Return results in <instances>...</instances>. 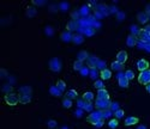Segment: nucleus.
<instances>
[{
    "label": "nucleus",
    "instance_id": "7c9ffc66",
    "mask_svg": "<svg viewBox=\"0 0 150 129\" xmlns=\"http://www.w3.org/2000/svg\"><path fill=\"white\" fill-rule=\"evenodd\" d=\"M82 68H83V62L79 61V60L74 61V63H73V69H74V71H81Z\"/></svg>",
    "mask_w": 150,
    "mask_h": 129
},
{
    "label": "nucleus",
    "instance_id": "dca6fc26",
    "mask_svg": "<svg viewBox=\"0 0 150 129\" xmlns=\"http://www.w3.org/2000/svg\"><path fill=\"white\" fill-rule=\"evenodd\" d=\"M139 121L138 117H134V116H130V117H127L126 120H125V125H134L137 124Z\"/></svg>",
    "mask_w": 150,
    "mask_h": 129
},
{
    "label": "nucleus",
    "instance_id": "393cba45",
    "mask_svg": "<svg viewBox=\"0 0 150 129\" xmlns=\"http://www.w3.org/2000/svg\"><path fill=\"white\" fill-rule=\"evenodd\" d=\"M83 99H84L85 102H91V100L94 99V93L90 92V91L84 92V93H83Z\"/></svg>",
    "mask_w": 150,
    "mask_h": 129
},
{
    "label": "nucleus",
    "instance_id": "f257e3e1",
    "mask_svg": "<svg viewBox=\"0 0 150 129\" xmlns=\"http://www.w3.org/2000/svg\"><path fill=\"white\" fill-rule=\"evenodd\" d=\"M49 69H51L52 72L54 73H59L61 71V67H62V64H61V61L58 59V57H53L49 60Z\"/></svg>",
    "mask_w": 150,
    "mask_h": 129
},
{
    "label": "nucleus",
    "instance_id": "39448f33",
    "mask_svg": "<svg viewBox=\"0 0 150 129\" xmlns=\"http://www.w3.org/2000/svg\"><path fill=\"white\" fill-rule=\"evenodd\" d=\"M5 103L7 105H11V107H13V105H17L18 103H19V97L15 93H7L5 96Z\"/></svg>",
    "mask_w": 150,
    "mask_h": 129
},
{
    "label": "nucleus",
    "instance_id": "79ce46f5",
    "mask_svg": "<svg viewBox=\"0 0 150 129\" xmlns=\"http://www.w3.org/2000/svg\"><path fill=\"white\" fill-rule=\"evenodd\" d=\"M84 105H85V100H84V99H78V100H77V107H78L79 109H83Z\"/></svg>",
    "mask_w": 150,
    "mask_h": 129
},
{
    "label": "nucleus",
    "instance_id": "37998d69",
    "mask_svg": "<svg viewBox=\"0 0 150 129\" xmlns=\"http://www.w3.org/2000/svg\"><path fill=\"white\" fill-rule=\"evenodd\" d=\"M33 4L37 5V6H43L46 4V1H39V0H33Z\"/></svg>",
    "mask_w": 150,
    "mask_h": 129
},
{
    "label": "nucleus",
    "instance_id": "1a4fd4ad",
    "mask_svg": "<svg viewBox=\"0 0 150 129\" xmlns=\"http://www.w3.org/2000/svg\"><path fill=\"white\" fill-rule=\"evenodd\" d=\"M137 68H138V71H141V72L149 69V62L145 59H141L138 62H137Z\"/></svg>",
    "mask_w": 150,
    "mask_h": 129
},
{
    "label": "nucleus",
    "instance_id": "6ab92c4d",
    "mask_svg": "<svg viewBox=\"0 0 150 129\" xmlns=\"http://www.w3.org/2000/svg\"><path fill=\"white\" fill-rule=\"evenodd\" d=\"M100 75H101V78H102V80H108V79H110L112 78V72L109 71V69H103V71H101L100 72Z\"/></svg>",
    "mask_w": 150,
    "mask_h": 129
},
{
    "label": "nucleus",
    "instance_id": "423d86ee",
    "mask_svg": "<svg viewBox=\"0 0 150 129\" xmlns=\"http://www.w3.org/2000/svg\"><path fill=\"white\" fill-rule=\"evenodd\" d=\"M117 79H118V84L120 87H122V88L129 87V80L126 79V76H125V73L119 72L117 75Z\"/></svg>",
    "mask_w": 150,
    "mask_h": 129
},
{
    "label": "nucleus",
    "instance_id": "5701e85b",
    "mask_svg": "<svg viewBox=\"0 0 150 129\" xmlns=\"http://www.w3.org/2000/svg\"><path fill=\"white\" fill-rule=\"evenodd\" d=\"M72 41H73L74 44H82L83 41H84V38H83V36H82L81 34H77V35H74V36H73Z\"/></svg>",
    "mask_w": 150,
    "mask_h": 129
},
{
    "label": "nucleus",
    "instance_id": "8fccbe9b",
    "mask_svg": "<svg viewBox=\"0 0 150 129\" xmlns=\"http://www.w3.org/2000/svg\"><path fill=\"white\" fill-rule=\"evenodd\" d=\"M62 10H66L67 7H69V4H61V6H60Z\"/></svg>",
    "mask_w": 150,
    "mask_h": 129
},
{
    "label": "nucleus",
    "instance_id": "72a5a7b5",
    "mask_svg": "<svg viewBox=\"0 0 150 129\" xmlns=\"http://www.w3.org/2000/svg\"><path fill=\"white\" fill-rule=\"evenodd\" d=\"M124 115H125V112H124V110H121V109H119V110H117V111L114 112L115 118H118V120L122 118V117H124Z\"/></svg>",
    "mask_w": 150,
    "mask_h": 129
},
{
    "label": "nucleus",
    "instance_id": "f8f14e48",
    "mask_svg": "<svg viewBox=\"0 0 150 129\" xmlns=\"http://www.w3.org/2000/svg\"><path fill=\"white\" fill-rule=\"evenodd\" d=\"M60 38H61V41H62V42H66V43H67V42L72 41L73 35L71 34V31H64V32H61Z\"/></svg>",
    "mask_w": 150,
    "mask_h": 129
},
{
    "label": "nucleus",
    "instance_id": "a211bd4d",
    "mask_svg": "<svg viewBox=\"0 0 150 129\" xmlns=\"http://www.w3.org/2000/svg\"><path fill=\"white\" fill-rule=\"evenodd\" d=\"M110 67H112V69H113V71L121 72V71L124 69V64H122V63H120V62H118V61H114V62H112Z\"/></svg>",
    "mask_w": 150,
    "mask_h": 129
},
{
    "label": "nucleus",
    "instance_id": "ea45409f",
    "mask_svg": "<svg viewBox=\"0 0 150 129\" xmlns=\"http://www.w3.org/2000/svg\"><path fill=\"white\" fill-rule=\"evenodd\" d=\"M47 125H48L49 128H51V129H55V127H57V121H54V120H51V121H48Z\"/></svg>",
    "mask_w": 150,
    "mask_h": 129
},
{
    "label": "nucleus",
    "instance_id": "f704fd0d",
    "mask_svg": "<svg viewBox=\"0 0 150 129\" xmlns=\"http://www.w3.org/2000/svg\"><path fill=\"white\" fill-rule=\"evenodd\" d=\"M94 86H95V88H97V90H101V88H105L103 86V81H101V80H96L95 83H94Z\"/></svg>",
    "mask_w": 150,
    "mask_h": 129
},
{
    "label": "nucleus",
    "instance_id": "2eb2a0df",
    "mask_svg": "<svg viewBox=\"0 0 150 129\" xmlns=\"http://www.w3.org/2000/svg\"><path fill=\"white\" fill-rule=\"evenodd\" d=\"M78 31H79V32H83L84 35L89 36V37L95 34V29H93V28H90V27H88V28H79Z\"/></svg>",
    "mask_w": 150,
    "mask_h": 129
},
{
    "label": "nucleus",
    "instance_id": "9b49d317",
    "mask_svg": "<svg viewBox=\"0 0 150 129\" xmlns=\"http://www.w3.org/2000/svg\"><path fill=\"white\" fill-rule=\"evenodd\" d=\"M137 20H138L141 24H146L150 20V17L145 13V12H139V13L137 15Z\"/></svg>",
    "mask_w": 150,
    "mask_h": 129
},
{
    "label": "nucleus",
    "instance_id": "bb28decb",
    "mask_svg": "<svg viewBox=\"0 0 150 129\" xmlns=\"http://www.w3.org/2000/svg\"><path fill=\"white\" fill-rule=\"evenodd\" d=\"M31 102V96H21L19 97V103L22 104H28Z\"/></svg>",
    "mask_w": 150,
    "mask_h": 129
},
{
    "label": "nucleus",
    "instance_id": "e433bc0d",
    "mask_svg": "<svg viewBox=\"0 0 150 129\" xmlns=\"http://www.w3.org/2000/svg\"><path fill=\"white\" fill-rule=\"evenodd\" d=\"M35 15H36V11H35V8L29 7V8L27 10V16H28V17H35Z\"/></svg>",
    "mask_w": 150,
    "mask_h": 129
},
{
    "label": "nucleus",
    "instance_id": "de8ad7c7",
    "mask_svg": "<svg viewBox=\"0 0 150 129\" xmlns=\"http://www.w3.org/2000/svg\"><path fill=\"white\" fill-rule=\"evenodd\" d=\"M46 31H47V35H49V36L53 35V29L52 28H46Z\"/></svg>",
    "mask_w": 150,
    "mask_h": 129
},
{
    "label": "nucleus",
    "instance_id": "c9c22d12",
    "mask_svg": "<svg viewBox=\"0 0 150 129\" xmlns=\"http://www.w3.org/2000/svg\"><path fill=\"white\" fill-rule=\"evenodd\" d=\"M109 110L114 114L117 110H119V104H118V103H112L110 107H109Z\"/></svg>",
    "mask_w": 150,
    "mask_h": 129
},
{
    "label": "nucleus",
    "instance_id": "3c124183",
    "mask_svg": "<svg viewBox=\"0 0 150 129\" xmlns=\"http://www.w3.org/2000/svg\"><path fill=\"white\" fill-rule=\"evenodd\" d=\"M144 30H145L146 32H149V34H150V25H146V27L144 28Z\"/></svg>",
    "mask_w": 150,
    "mask_h": 129
},
{
    "label": "nucleus",
    "instance_id": "cd10ccee",
    "mask_svg": "<svg viewBox=\"0 0 150 129\" xmlns=\"http://www.w3.org/2000/svg\"><path fill=\"white\" fill-rule=\"evenodd\" d=\"M60 91L62 92V91H65L66 90V84H65V81L64 80H58V83H57V85H55Z\"/></svg>",
    "mask_w": 150,
    "mask_h": 129
},
{
    "label": "nucleus",
    "instance_id": "09e8293b",
    "mask_svg": "<svg viewBox=\"0 0 150 129\" xmlns=\"http://www.w3.org/2000/svg\"><path fill=\"white\" fill-rule=\"evenodd\" d=\"M145 13L150 17V4H149V5H146V7H145Z\"/></svg>",
    "mask_w": 150,
    "mask_h": 129
},
{
    "label": "nucleus",
    "instance_id": "aec40b11",
    "mask_svg": "<svg viewBox=\"0 0 150 129\" xmlns=\"http://www.w3.org/2000/svg\"><path fill=\"white\" fill-rule=\"evenodd\" d=\"M49 92H51V95L54 96V97H60L61 93H62L57 86H51V88H49Z\"/></svg>",
    "mask_w": 150,
    "mask_h": 129
},
{
    "label": "nucleus",
    "instance_id": "6e6552de",
    "mask_svg": "<svg viewBox=\"0 0 150 129\" xmlns=\"http://www.w3.org/2000/svg\"><path fill=\"white\" fill-rule=\"evenodd\" d=\"M127 57H129V55H127V53L125 50H120L119 53L117 54V61L122 63V64L127 61Z\"/></svg>",
    "mask_w": 150,
    "mask_h": 129
},
{
    "label": "nucleus",
    "instance_id": "5fc2aeb1",
    "mask_svg": "<svg viewBox=\"0 0 150 129\" xmlns=\"http://www.w3.org/2000/svg\"><path fill=\"white\" fill-rule=\"evenodd\" d=\"M76 115H77V116H82V111H77Z\"/></svg>",
    "mask_w": 150,
    "mask_h": 129
},
{
    "label": "nucleus",
    "instance_id": "ddd939ff",
    "mask_svg": "<svg viewBox=\"0 0 150 129\" xmlns=\"http://www.w3.org/2000/svg\"><path fill=\"white\" fill-rule=\"evenodd\" d=\"M31 92H33V90L30 86H22L19 88L21 96H31Z\"/></svg>",
    "mask_w": 150,
    "mask_h": 129
},
{
    "label": "nucleus",
    "instance_id": "a18cd8bd",
    "mask_svg": "<svg viewBox=\"0 0 150 129\" xmlns=\"http://www.w3.org/2000/svg\"><path fill=\"white\" fill-rule=\"evenodd\" d=\"M141 48H143V49H145L148 53H150V43H144L143 46H141Z\"/></svg>",
    "mask_w": 150,
    "mask_h": 129
},
{
    "label": "nucleus",
    "instance_id": "4c0bfd02",
    "mask_svg": "<svg viewBox=\"0 0 150 129\" xmlns=\"http://www.w3.org/2000/svg\"><path fill=\"white\" fill-rule=\"evenodd\" d=\"M97 68H100L101 71L106 69V62H105V61H101V60H100V61H98V63H97Z\"/></svg>",
    "mask_w": 150,
    "mask_h": 129
},
{
    "label": "nucleus",
    "instance_id": "4468645a",
    "mask_svg": "<svg viewBox=\"0 0 150 129\" xmlns=\"http://www.w3.org/2000/svg\"><path fill=\"white\" fill-rule=\"evenodd\" d=\"M97 98L100 99H109V93L106 88H101L97 91Z\"/></svg>",
    "mask_w": 150,
    "mask_h": 129
},
{
    "label": "nucleus",
    "instance_id": "c03bdc74",
    "mask_svg": "<svg viewBox=\"0 0 150 129\" xmlns=\"http://www.w3.org/2000/svg\"><path fill=\"white\" fill-rule=\"evenodd\" d=\"M103 123H105V121H103V120H100L98 122H96V123L94 124V127H96V128H101V127L103 125Z\"/></svg>",
    "mask_w": 150,
    "mask_h": 129
},
{
    "label": "nucleus",
    "instance_id": "f03ea898",
    "mask_svg": "<svg viewBox=\"0 0 150 129\" xmlns=\"http://www.w3.org/2000/svg\"><path fill=\"white\" fill-rule=\"evenodd\" d=\"M100 120H103V117H102V111H101V110L90 112V115L88 116V118H86V121H88L89 123H91L93 125H94L96 122H98Z\"/></svg>",
    "mask_w": 150,
    "mask_h": 129
},
{
    "label": "nucleus",
    "instance_id": "4be33fe9",
    "mask_svg": "<svg viewBox=\"0 0 150 129\" xmlns=\"http://www.w3.org/2000/svg\"><path fill=\"white\" fill-rule=\"evenodd\" d=\"M88 57H89V55H88V53H86L85 50H82V51H79L78 53V55H77V59L79 60V61H86L88 60Z\"/></svg>",
    "mask_w": 150,
    "mask_h": 129
},
{
    "label": "nucleus",
    "instance_id": "603ef678",
    "mask_svg": "<svg viewBox=\"0 0 150 129\" xmlns=\"http://www.w3.org/2000/svg\"><path fill=\"white\" fill-rule=\"evenodd\" d=\"M137 129H146V127L145 125H138V128Z\"/></svg>",
    "mask_w": 150,
    "mask_h": 129
},
{
    "label": "nucleus",
    "instance_id": "412c9836",
    "mask_svg": "<svg viewBox=\"0 0 150 129\" xmlns=\"http://www.w3.org/2000/svg\"><path fill=\"white\" fill-rule=\"evenodd\" d=\"M77 97H78V93H77V91L76 90H70V91H67L66 92V98H69V99H77Z\"/></svg>",
    "mask_w": 150,
    "mask_h": 129
},
{
    "label": "nucleus",
    "instance_id": "2f4dec72",
    "mask_svg": "<svg viewBox=\"0 0 150 129\" xmlns=\"http://www.w3.org/2000/svg\"><path fill=\"white\" fill-rule=\"evenodd\" d=\"M93 103L91 102H85V105L83 108L84 111H88V112H93Z\"/></svg>",
    "mask_w": 150,
    "mask_h": 129
},
{
    "label": "nucleus",
    "instance_id": "7ed1b4c3",
    "mask_svg": "<svg viewBox=\"0 0 150 129\" xmlns=\"http://www.w3.org/2000/svg\"><path fill=\"white\" fill-rule=\"evenodd\" d=\"M110 104H112V102L109 99H100V98H97L96 102H95V107L98 110H107V109H109Z\"/></svg>",
    "mask_w": 150,
    "mask_h": 129
},
{
    "label": "nucleus",
    "instance_id": "20e7f679",
    "mask_svg": "<svg viewBox=\"0 0 150 129\" xmlns=\"http://www.w3.org/2000/svg\"><path fill=\"white\" fill-rule=\"evenodd\" d=\"M138 83L145 86L150 84V69L141 72V74L138 75Z\"/></svg>",
    "mask_w": 150,
    "mask_h": 129
},
{
    "label": "nucleus",
    "instance_id": "a878e982",
    "mask_svg": "<svg viewBox=\"0 0 150 129\" xmlns=\"http://www.w3.org/2000/svg\"><path fill=\"white\" fill-rule=\"evenodd\" d=\"M139 34H141V29L137 27V25H132L131 27V35L137 37V36H139Z\"/></svg>",
    "mask_w": 150,
    "mask_h": 129
},
{
    "label": "nucleus",
    "instance_id": "b1692460",
    "mask_svg": "<svg viewBox=\"0 0 150 129\" xmlns=\"http://www.w3.org/2000/svg\"><path fill=\"white\" fill-rule=\"evenodd\" d=\"M79 15L83 16V17H88L89 16V6H86V5L82 6L81 10H79Z\"/></svg>",
    "mask_w": 150,
    "mask_h": 129
},
{
    "label": "nucleus",
    "instance_id": "c756f323",
    "mask_svg": "<svg viewBox=\"0 0 150 129\" xmlns=\"http://www.w3.org/2000/svg\"><path fill=\"white\" fill-rule=\"evenodd\" d=\"M62 107L66 108V109H70V108L72 107V100L65 97V98H64V100H62Z\"/></svg>",
    "mask_w": 150,
    "mask_h": 129
},
{
    "label": "nucleus",
    "instance_id": "a19ab883",
    "mask_svg": "<svg viewBox=\"0 0 150 129\" xmlns=\"http://www.w3.org/2000/svg\"><path fill=\"white\" fill-rule=\"evenodd\" d=\"M79 16H81L79 15V11H73L72 13H71V17L73 18V20H77L79 18Z\"/></svg>",
    "mask_w": 150,
    "mask_h": 129
},
{
    "label": "nucleus",
    "instance_id": "49530a36",
    "mask_svg": "<svg viewBox=\"0 0 150 129\" xmlns=\"http://www.w3.org/2000/svg\"><path fill=\"white\" fill-rule=\"evenodd\" d=\"M96 75H97V71H96V68L91 69V71H90V76H91L93 79H95V78H96Z\"/></svg>",
    "mask_w": 150,
    "mask_h": 129
},
{
    "label": "nucleus",
    "instance_id": "c85d7f7f",
    "mask_svg": "<svg viewBox=\"0 0 150 129\" xmlns=\"http://www.w3.org/2000/svg\"><path fill=\"white\" fill-rule=\"evenodd\" d=\"M118 125H119V121H118V118L110 120V121L108 122V127H109L110 129H115V128H117Z\"/></svg>",
    "mask_w": 150,
    "mask_h": 129
},
{
    "label": "nucleus",
    "instance_id": "0eeeda50",
    "mask_svg": "<svg viewBox=\"0 0 150 129\" xmlns=\"http://www.w3.org/2000/svg\"><path fill=\"white\" fill-rule=\"evenodd\" d=\"M98 59L96 56H89L88 60H86V64L90 69H94V68H97V63H98Z\"/></svg>",
    "mask_w": 150,
    "mask_h": 129
},
{
    "label": "nucleus",
    "instance_id": "58836bf2",
    "mask_svg": "<svg viewBox=\"0 0 150 129\" xmlns=\"http://www.w3.org/2000/svg\"><path fill=\"white\" fill-rule=\"evenodd\" d=\"M79 72H81V74H82V75H84V76H85V75H88V74H90L89 67H83V68H82Z\"/></svg>",
    "mask_w": 150,
    "mask_h": 129
},
{
    "label": "nucleus",
    "instance_id": "f3484780",
    "mask_svg": "<svg viewBox=\"0 0 150 129\" xmlns=\"http://www.w3.org/2000/svg\"><path fill=\"white\" fill-rule=\"evenodd\" d=\"M137 37H134V36H132V35H129L127 36V38H126V44H127V47H134V46H137Z\"/></svg>",
    "mask_w": 150,
    "mask_h": 129
},
{
    "label": "nucleus",
    "instance_id": "9d476101",
    "mask_svg": "<svg viewBox=\"0 0 150 129\" xmlns=\"http://www.w3.org/2000/svg\"><path fill=\"white\" fill-rule=\"evenodd\" d=\"M79 22H77V20H71V22H69L67 23V25H66V28H67V31H76V30H78L79 29Z\"/></svg>",
    "mask_w": 150,
    "mask_h": 129
},
{
    "label": "nucleus",
    "instance_id": "864d4df0",
    "mask_svg": "<svg viewBox=\"0 0 150 129\" xmlns=\"http://www.w3.org/2000/svg\"><path fill=\"white\" fill-rule=\"evenodd\" d=\"M146 91H148V93H150V84L146 85Z\"/></svg>",
    "mask_w": 150,
    "mask_h": 129
},
{
    "label": "nucleus",
    "instance_id": "473e14b6",
    "mask_svg": "<svg viewBox=\"0 0 150 129\" xmlns=\"http://www.w3.org/2000/svg\"><path fill=\"white\" fill-rule=\"evenodd\" d=\"M125 76H126L127 80H132V79H134V73L131 69H129V71L125 72Z\"/></svg>",
    "mask_w": 150,
    "mask_h": 129
}]
</instances>
